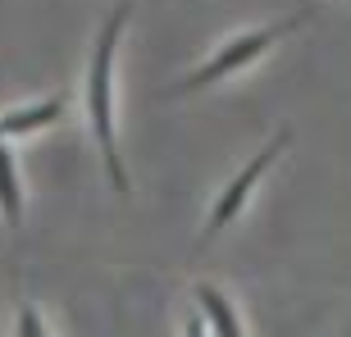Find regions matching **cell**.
I'll return each instance as SVG.
<instances>
[{
    "label": "cell",
    "mask_w": 351,
    "mask_h": 337,
    "mask_svg": "<svg viewBox=\"0 0 351 337\" xmlns=\"http://www.w3.org/2000/svg\"><path fill=\"white\" fill-rule=\"evenodd\" d=\"M0 214L14 233L23 228V182H19V164H14V151L0 142Z\"/></svg>",
    "instance_id": "cell-6"
},
{
    "label": "cell",
    "mask_w": 351,
    "mask_h": 337,
    "mask_svg": "<svg viewBox=\"0 0 351 337\" xmlns=\"http://www.w3.org/2000/svg\"><path fill=\"white\" fill-rule=\"evenodd\" d=\"M283 146H287V132H278V137H274L265 151H256V155L247 160V168H237L233 182H228V187L215 196V205H210V219H206V233H201V247H206V242H215V237H219L223 228H228V223H233L237 214L247 210L251 192H256V182H261L265 173L274 168V160L283 155Z\"/></svg>",
    "instance_id": "cell-3"
},
{
    "label": "cell",
    "mask_w": 351,
    "mask_h": 337,
    "mask_svg": "<svg viewBox=\"0 0 351 337\" xmlns=\"http://www.w3.org/2000/svg\"><path fill=\"white\" fill-rule=\"evenodd\" d=\"M182 337H206V319H201V314H187V324H182Z\"/></svg>",
    "instance_id": "cell-8"
},
{
    "label": "cell",
    "mask_w": 351,
    "mask_h": 337,
    "mask_svg": "<svg viewBox=\"0 0 351 337\" xmlns=\"http://www.w3.org/2000/svg\"><path fill=\"white\" fill-rule=\"evenodd\" d=\"M196 305H201V319H206V328L215 337H247V328H242V319H237L233 301L223 297L215 283H196Z\"/></svg>",
    "instance_id": "cell-5"
},
{
    "label": "cell",
    "mask_w": 351,
    "mask_h": 337,
    "mask_svg": "<svg viewBox=\"0 0 351 337\" xmlns=\"http://www.w3.org/2000/svg\"><path fill=\"white\" fill-rule=\"evenodd\" d=\"M14 337H51V328H46L37 305H19V314H14Z\"/></svg>",
    "instance_id": "cell-7"
},
{
    "label": "cell",
    "mask_w": 351,
    "mask_h": 337,
    "mask_svg": "<svg viewBox=\"0 0 351 337\" xmlns=\"http://www.w3.org/2000/svg\"><path fill=\"white\" fill-rule=\"evenodd\" d=\"M315 10H301V14H292V18H283V23H265V27H256V32H242V37H233V41H223L219 51L210 55L206 64H196L187 78L178 82V96H187V91H201V87H215V82H223L228 73H242L247 64H256L265 51H269L278 37H287V32H297L306 18H311Z\"/></svg>",
    "instance_id": "cell-2"
},
{
    "label": "cell",
    "mask_w": 351,
    "mask_h": 337,
    "mask_svg": "<svg viewBox=\"0 0 351 337\" xmlns=\"http://www.w3.org/2000/svg\"><path fill=\"white\" fill-rule=\"evenodd\" d=\"M60 114H64V96H46V101H37V105L5 110V114H0V142H10V137H32V132L60 123Z\"/></svg>",
    "instance_id": "cell-4"
},
{
    "label": "cell",
    "mask_w": 351,
    "mask_h": 337,
    "mask_svg": "<svg viewBox=\"0 0 351 337\" xmlns=\"http://www.w3.org/2000/svg\"><path fill=\"white\" fill-rule=\"evenodd\" d=\"M132 10L128 0H119L110 18L101 23L96 32V46H91V64H87V118H91V137L101 146V164H105V178L119 196H128V168H123V155H119V137H114V51H119V37L128 27Z\"/></svg>",
    "instance_id": "cell-1"
}]
</instances>
